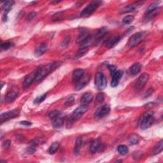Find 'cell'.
Masks as SVG:
<instances>
[{
  "mask_svg": "<svg viewBox=\"0 0 163 163\" xmlns=\"http://www.w3.org/2000/svg\"><path fill=\"white\" fill-rule=\"evenodd\" d=\"M59 65H60V63L59 61H55L52 63L48 64V65L45 66L39 67V70L36 78V80L37 82L42 81Z\"/></svg>",
  "mask_w": 163,
  "mask_h": 163,
  "instance_id": "6da1fadb",
  "label": "cell"
},
{
  "mask_svg": "<svg viewBox=\"0 0 163 163\" xmlns=\"http://www.w3.org/2000/svg\"><path fill=\"white\" fill-rule=\"evenodd\" d=\"M154 113L152 112H147L140 118V127L142 130L149 128L154 123Z\"/></svg>",
  "mask_w": 163,
  "mask_h": 163,
  "instance_id": "7a4b0ae2",
  "label": "cell"
},
{
  "mask_svg": "<svg viewBox=\"0 0 163 163\" xmlns=\"http://www.w3.org/2000/svg\"><path fill=\"white\" fill-rule=\"evenodd\" d=\"M100 3L101 2L98 1L91 2L88 4V6L83 9V10L80 13V16L84 18L89 17L91 14L96 10V9L100 5Z\"/></svg>",
  "mask_w": 163,
  "mask_h": 163,
  "instance_id": "3957f363",
  "label": "cell"
},
{
  "mask_svg": "<svg viewBox=\"0 0 163 163\" xmlns=\"http://www.w3.org/2000/svg\"><path fill=\"white\" fill-rule=\"evenodd\" d=\"M149 74L147 73L141 74L135 82V84L134 86L135 91L138 92L141 91L145 87L147 82L149 80Z\"/></svg>",
  "mask_w": 163,
  "mask_h": 163,
  "instance_id": "277c9868",
  "label": "cell"
},
{
  "mask_svg": "<svg viewBox=\"0 0 163 163\" xmlns=\"http://www.w3.org/2000/svg\"><path fill=\"white\" fill-rule=\"evenodd\" d=\"M95 84L99 90H103L107 86V80L104 74L101 72H98L95 78Z\"/></svg>",
  "mask_w": 163,
  "mask_h": 163,
  "instance_id": "5b68a950",
  "label": "cell"
},
{
  "mask_svg": "<svg viewBox=\"0 0 163 163\" xmlns=\"http://www.w3.org/2000/svg\"><path fill=\"white\" fill-rule=\"evenodd\" d=\"M145 32H139L133 34V35L130 38L128 42V46L130 48H134L142 42V39L145 36Z\"/></svg>",
  "mask_w": 163,
  "mask_h": 163,
  "instance_id": "8992f818",
  "label": "cell"
},
{
  "mask_svg": "<svg viewBox=\"0 0 163 163\" xmlns=\"http://www.w3.org/2000/svg\"><path fill=\"white\" fill-rule=\"evenodd\" d=\"M110 112V106L108 105H103L102 106L98 108L95 113V119L99 121L103 117L107 115Z\"/></svg>",
  "mask_w": 163,
  "mask_h": 163,
  "instance_id": "52a82bcc",
  "label": "cell"
},
{
  "mask_svg": "<svg viewBox=\"0 0 163 163\" xmlns=\"http://www.w3.org/2000/svg\"><path fill=\"white\" fill-rule=\"evenodd\" d=\"M20 115V111L18 109H13L10 111L4 112L1 115L0 119H1V124L4 122L8 121L12 118H16Z\"/></svg>",
  "mask_w": 163,
  "mask_h": 163,
  "instance_id": "ba28073f",
  "label": "cell"
},
{
  "mask_svg": "<svg viewBox=\"0 0 163 163\" xmlns=\"http://www.w3.org/2000/svg\"><path fill=\"white\" fill-rule=\"evenodd\" d=\"M39 70V67L35 69L34 71L26 76L23 82V88L26 89L30 86L34 80H36V78Z\"/></svg>",
  "mask_w": 163,
  "mask_h": 163,
  "instance_id": "9c48e42d",
  "label": "cell"
},
{
  "mask_svg": "<svg viewBox=\"0 0 163 163\" xmlns=\"http://www.w3.org/2000/svg\"><path fill=\"white\" fill-rule=\"evenodd\" d=\"M88 110V108L87 106H80L78 108H76V109L73 111L71 118L73 121L75 122L76 121H78L79 118H80L81 116H82L83 114L87 112Z\"/></svg>",
  "mask_w": 163,
  "mask_h": 163,
  "instance_id": "30bf717a",
  "label": "cell"
},
{
  "mask_svg": "<svg viewBox=\"0 0 163 163\" xmlns=\"http://www.w3.org/2000/svg\"><path fill=\"white\" fill-rule=\"evenodd\" d=\"M19 93V89L17 87H12L10 90L5 96V98H4V101L5 103H11L13 101H14L15 99H16Z\"/></svg>",
  "mask_w": 163,
  "mask_h": 163,
  "instance_id": "8fae6325",
  "label": "cell"
},
{
  "mask_svg": "<svg viewBox=\"0 0 163 163\" xmlns=\"http://www.w3.org/2000/svg\"><path fill=\"white\" fill-rule=\"evenodd\" d=\"M90 78H91L90 75H83L80 80L75 83V91H80V90L84 88L86 86V85L88 84V83L89 82Z\"/></svg>",
  "mask_w": 163,
  "mask_h": 163,
  "instance_id": "7c38bea8",
  "label": "cell"
},
{
  "mask_svg": "<svg viewBox=\"0 0 163 163\" xmlns=\"http://www.w3.org/2000/svg\"><path fill=\"white\" fill-rule=\"evenodd\" d=\"M123 75V71L121 70H117L114 73L112 74V81H111V86L113 88L117 87Z\"/></svg>",
  "mask_w": 163,
  "mask_h": 163,
  "instance_id": "4fadbf2b",
  "label": "cell"
},
{
  "mask_svg": "<svg viewBox=\"0 0 163 163\" xmlns=\"http://www.w3.org/2000/svg\"><path fill=\"white\" fill-rule=\"evenodd\" d=\"M103 144L100 139L94 140L90 146V152L91 154H95L96 153L101 150Z\"/></svg>",
  "mask_w": 163,
  "mask_h": 163,
  "instance_id": "5bb4252c",
  "label": "cell"
},
{
  "mask_svg": "<svg viewBox=\"0 0 163 163\" xmlns=\"http://www.w3.org/2000/svg\"><path fill=\"white\" fill-rule=\"evenodd\" d=\"M15 3L14 1H12V0H9V1H5L3 2V6H2V10L4 11V21H7V13L9 12V11L12 9V7Z\"/></svg>",
  "mask_w": 163,
  "mask_h": 163,
  "instance_id": "9a60e30c",
  "label": "cell"
},
{
  "mask_svg": "<svg viewBox=\"0 0 163 163\" xmlns=\"http://www.w3.org/2000/svg\"><path fill=\"white\" fill-rule=\"evenodd\" d=\"M93 95L91 92H86L83 94L80 99V105L82 106H87L92 101Z\"/></svg>",
  "mask_w": 163,
  "mask_h": 163,
  "instance_id": "2e32d148",
  "label": "cell"
},
{
  "mask_svg": "<svg viewBox=\"0 0 163 163\" xmlns=\"http://www.w3.org/2000/svg\"><path fill=\"white\" fill-rule=\"evenodd\" d=\"M83 75H84V70H83V69L78 68L74 70L73 73V78H72L73 83H76L77 82H78L82 78Z\"/></svg>",
  "mask_w": 163,
  "mask_h": 163,
  "instance_id": "e0dca14e",
  "label": "cell"
},
{
  "mask_svg": "<svg viewBox=\"0 0 163 163\" xmlns=\"http://www.w3.org/2000/svg\"><path fill=\"white\" fill-rule=\"evenodd\" d=\"M90 36V34H89V32L87 31V29L82 28V30L80 31V34L76 39V42L77 43H82Z\"/></svg>",
  "mask_w": 163,
  "mask_h": 163,
  "instance_id": "ac0fdd59",
  "label": "cell"
},
{
  "mask_svg": "<svg viewBox=\"0 0 163 163\" xmlns=\"http://www.w3.org/2000/svg\"><path fill=\"white\" fill-rule=\"evenodd\" d=\"M143 2H136L135 3H132L131 4H130V5L125 7L122 10L121 12L123 13H129L131 12L135 11L136 8H138L141 5V4Z\"/></svg>",
  "mask_w": 163,
  "mask_h": 163,
  "instance_id": "d6986e66",
  "label": "cell"
},
{
  "mask_svg": "<svg viewBox=\"0 0 163 163\" xmlns=\"http://www.w3.org/2000/svg\"><path fill=\"white\" fill-rule=\"evenodd\" d=\"M163 149V141L161 140L156 144V145L153 148V149L150 152V156H154L158 154H159Z\"/></svg>",
  "mask_w": 163,
  "mask_h": 163,
  "instance_id": "ffe728a7",
  "label": "cell"
},
{
  "mask_svg": "<svg viewBox=\"0 0 163 163\" xmlns=\"http://www.w3.org/2000/svg\"><path fill=\"white\" fill-rule=\"evenodd\" d=\"M48 50V46L47 43H42L40 45H39L35 50V52H34V54H35V56H36L37 57L40 56L46 52Z\"/></svg>",
  "mask_w": 163,
  "mask_h": 163,
  "instance_id": "44dd1931",
  "label": "cell"
},
{
  "mask_svg": "<svg viewBox=\"0 0 163 163\" xmlns=\"http://www.w3.org/2000/svg\"><path fill=\"white\" fill-rule=\"evenodd\" d=\"M121 37L119 35L114 36L108 40V43H106V47L108 48H112L113 47H114L119 42V41L121 40Z\"/></svg>",
  "mask_w": 163,
  "mask_h": 163,
  "instance_id": "7402d4cb",
  "label": "cell"
},
{
  "mask_svg": "<svg viewBox=\"0 0 163 163\" xmlns=\"http://www.w3.org/2000/svg\"><path fill=\"white\" fill-rule=\"evenodd\" d=\"M53 121V127L54 128H56V129H59V128H61L64 124V122H65V117L59 115Z\"/></svg>",
  "mask_w": 163,
  "mask_h": 163,
  "instance_id": "603a6c76",
  "label": "cell"
},
{
  "mask_svg": "<svg viewBox=\"0 0 163 163\" xmlns=\"http://www.w3.org/2000/svg\"><path fill=\"white\" fill-rule=\"evenodd\" d=\"M141 66L140 64L136 63L131 66L130 69V71L132 76H135L138 73H140L141 70Z\"/></svg>",
  "mask_w": 163,
  "mask_h": 163,
  "instance_id": "cb8c5ba5",
  "label": "cell"
},
{
  "mask_svg": "<svg viewBox=\"0 0 163 163\" xmlns=\"http://www.w3.org/2000/svg\"><path fill=\"white\" fill-rule=\"evenodd\" d=\"M161 12V9L160 8H157L156 10H155L152 11L149 13H146L147 15L145 17V21L148 22V21H150V20H152L153 18H154L155 17H156L157 16H158V14H159Z\"/></svg>",
  "mask_w": 163,
  "mask_h": 163,
  "instance_id": "d4e9b609",
  "label": "cell"
},
{
  "mask_svg": "<svg viewBox=\"0 0 163 163\" xmlns=\"http://www.w3.org/2000/svg\"><path fill=\"white\" fill-rule=\"evenodd\" d=\"M82 145V138L78 137L76 140L75 147H74V154L75 156H78L80 154V150Z\"/></svg>",
  "mask_w": 163,
  "mask_h": 163,
  "instance_id": "484cf974",
  "label": "cell"
},
{
  "mask_svg": "<svg viewBox=\"0 0 163 163\" xmlns=\"http://www.w3.org/2000/svg\"><path fill=\"white\" fill-rule=\"evenodd\" d=\"M106 33H107V28L106 27L101 28V29H99V30H98V31L96 32L95 35L93 36V38H95L96 39L100 40V39H101L105 35Z\"/></svg>",
  "mask_w": 163,
  "mask_h": 163,
  "instance_id": "4316f807",
  "label": "cell"
},
{
  "mask_svg": "<svg viewBox=\"0 0 163 163\" xmlns=\"http://www.w3.org/2000/svg\"><path fill=\"white\" fill-rule=\"evenodd\" d=\"M59 146H60V144L58 141L54 142L53 144L51 145V146L49 148L48 152L51 154H54L58 150Z\"/></svg>",
  "mask_w": 163,
  "mask_h": 163,
  "instance_id": "83f0119b",
  "label": "cell"
},
{
  "mask_svg": "<svg viewBox=\"0 0 163 163\" xmlns=\"http://www.w3.org/2000/svg\"><path fill=\"white\" fill-rule=\"evenodd\" d=\"M128 140L131 145H136L139 142V138L136 134H132L128 138Z\"/></svg>",
  "mask_w": 163,
  "mask_h": 163,
  "instance_id": "f1b7e54d",
  "label": "cell"
},
{
  "mask_svg": "<svg viewBox=\"0 0 163 163\" xmlns=\"http://www.w3.org/2000/svg\"><path fill=\"white\" fill-rule=\"evenodd\" d=\"M117 150H118V152L122 156H124L127 154L128 153V151H129L127 147L124 145H121L118 146L117 148Z\"/></svg>",
  "mask_w": 163,
  "mask_h": 163,
  "instance_id": "f546056e",
  "label": "cell"
},
{
  "mask_svg": "<svg viewBox=\"0 0 163 163\" xmlns=\"http://www.w3.org/2000/svg\"><path fill=\"white\" fill-rule=\"evenodd\" d=\"M159 8V4H158L157 3H151L150 5L148 7V8L146 9V11H145V13H149L152 11L155 10H156L157 8Z\"/></svg>",
  "mask_w": 163,
  "mask_h": 163,
  "instance_id": "4dcf8cb0",
  "label": "cell"
},
{
  "mask_svg": "<svg viewBox=\"0 0 163 163\" xmlns=\"http://www.w3.org/2000/svg\"><path fill=\"white\" fill-rule=\"evenodd\" d=\"M59 115H60V113H59L58 110H52L48 113V117L52 121L55 120Z\"/></svg>",
  "mask_w": 163,
  "mask_h": 163,
  "instance_id": "1f68e13d",
  "label": "cell"
},
{
  "mask_svg": "<svg viewBox=\"0 0 163 163\" xmlns=\"http://www.w3.org/2000/svg\"><path fill=\"white\" fill-rule=\"evenodd\" d=\"M134 19L135 17L132 16H126L122 20V24H124V25H127V24H130L131 22H132V21H134Z\"/></svg>",
  "mask_w": 163,
  "mask_h": 163,
  "instance_id": "d6a6232c",
  "label": "cell"
},
{
  "mask_svg": "<svg viewBox=\"0 0 163 163\" xmlns=\"http://www.w3.org/2000/svg\"><path fill=\"white\" fill-rule=\"evenodd\" d=\"M12 46V43L11 42H6L2 43L1 45V51H7L8 49H9Z\"/></svg>",
  "mask_w": 163,
  "mask_h": 163,
  "instance_id": "836d02e7",
  "label": "cell"
},
{
  "mask_svg": "<svg viewBox=\"0 0 163 163\" xmlns=\"http://www.w3.org/2000/svg\"><path fill=\"white\" fill-rule=\"evenodd\" d=\"M47 98V94H44V95L40 96H38L37 97L35 100H34V102L35 103H42L44 100H45Z\"/></svg>",
  "mask_w": 163,
  "mask_h": 163,
  "instance_id": "e575fe53",
  "label": "cell"
},
{
  "mask_svg": "<svg viewBox=\"0 0 163 163\" xmlns=\"http://www.w3.org/2000/svg\"><path fill=\"white\" fill-rule=\"evenodd\" d=\"M105 100V95L102 92H100L98 94V95L96 96V101L99 103H102Z\"/></svg>",
  "mask_w": 163,
  "mask_h": 163,
  "instance_id": "d590c367",
  "label": "cell"
},
{
  "mask_svg": "<svg viewBox=\"0 0 163 163\" xmlns=\"http://www.w3.org/2000/svg\"><path fill=\"white\" fill-rule=\"evenodd\" d=\"M74 101H75V98H74L73 96H71L68 99L67 101L65 103V106H70L73 104Z\"/></svg>",
  "mask_w": 163,
  "mask_h": 163,
  "instance_id": "8d00e7d4",
  "label": "cell"
},
{
  "mask_svg": "<svg viewBox=\"0 0 163 163\" xmlns=\"http://www.w3.org/2000/svg\"><path fill=\"white\" fill-rule=\"evenodd\" d=\"M63 17V12H57V13L54 14L52 17L53 21H57L60 20Z\"/></svg>",
  "mask_w": 163,
  "mask_h": 163,
  "instance_id": "74e56055",
  "label": "cell"
},
{
  "mask_svg": "<svg viewBox=\"0 0 163 163\" xmlns=\"http://www.w3.org/2000/svg\"><path fill=\"white\" fill-rule=\"evenodd\" d=\"M10 145H11V141L10 140H7L3 143L2 148L4 149H7L10 147Z\"/></svg>",
  "mask_w": 163,
  "mask_h": 163,
  "instance_id": "f35d334b",
  "label": "cell"
},
{
  "mask_svg": "<svg viewBox=\"0 0 163 163\" xmlns=\"http://www.w3.org/2000/svg\"><path fill=\"white\" fill-rule=\"evenodd\" d=\"M39 144V141L37 140H33L29 142V146L31 147L36 148Z\"/></svg>",
  "mask_w": 163,
  "mask_h": 163,
  "instance_id": "ab89813d",
  "label": "cell"
},
{
  "mask_svg": "<svg viewBox=\"0 0 163 163\" xmlns=\"http://www.w3.org/2000/svg\"><path fill=\"white\" fill-rule=\"evenodd\" d=\"M70 36H67L64 40L63 41V43H62V47H66L68 46V43H70Z\"/></svg>",
  "mask_w": 163,
  "mask_h": 163,
  "instance_id": "60d3db41",
  "label": "cell"
},
{
  "mask_svg": "<svg viewBox=\"0 0 163 163\" xmlns=\"http://www.w3.org/2000/svg\"><path fill=\"white\" fill-rule=\"evenodd\" d=\"M154 90L152 88L149 89L145 92V95H144V98H149V96H150L152 94L154 93Z\"/></svg>",
  "mask_w": 163,
  "mask_h": 163,
  "instance_id": "b9f144b4",
  "label": "cell"
},
{
  "mask_svg": "<svg viewBox=\"0 0 163 163\" xmlns=\"http://www.w3.org/2000/svg\"><path fill=\"white\" fill-rule=\"evenodd\" d=\"M108 68L109 69V70H110V71L111 73V75H112V74L114 73L117 70V68L115 66H113V65H108Z\"/></svg>",
  "mask_w": 163,
  "mask_h": 163,
  "instance_id": "7bdbcfd3",
  "label": "cell"
},
{
  "mask_svg": "<svg viewBox=\"0 0 163 163\" xmlns=\"http://www.w3.org/2000/svg\"><path fill=\"white\" fill-rule=\"evenodd\" d=\"M36 16V12H31V13H29V16H28V21H31Z\"/></svg>",
  "mask_w": 163,
  "mask_h": 163,
  "instance_id": "ee69618b",
  "label": "cell"
},
{
  "mask_svg": "<svg viewBox=\"0 0 163 163\" xmlns=\"http://www.w3.org/2000/svg\"><path fill=\"white\" fill-rule=\"evenodd\" d=\"M20 123H21V124H22L24 126H31L32 124V123L31 122H29V121H21Z\"/></svg>",
  "mask_w": 163,
  "mask_h": 163,
  "instance_id": "f6af8a7d",
  "label": "cell"
},
{
  "mask_svg": "<svg viewBox=\"0 0 163 163\" xmlns=\"http://www.w3.org/2000/svg\"><path fill=\"white\" fill-rule=\"evenodd\" d=\"M59 2H61V1H52L51 3H59Z\"/></svg>",
  "mask_w": 163,
  "mask_h": 163,
  "instance_id": "bcb514c9",
  "label": "cell"
}]
</instances>
